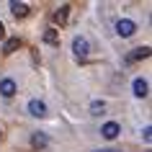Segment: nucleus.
Instances as JSON below:
<instances>
[{
    "instance_id": "1",
    "label": "nucleus",
    "mask_w": 152,
    "mask_h": 152,
    "mask_svg": "<svg viewBox=\"0 0 152 152\" xmlns=\"http://www.w3.org/2000/svg\"><path fill=\"white\" fill-rule=\"evenodd\" d=\"M72 49H75V57H80V59H85L90 52V44L85 36H75V41H72Z\"/></svg>"
},
{
    "instance_id": "2",
    "label": "nucleus",
    "mask_w": 152,
    "mask_h": 152,
    "mask_svg": "<svg viewBox=\"0 0 152 152\" xmlns=\"http://www.w3.org/2000/svg\"><path fill=\"white\" fill-rule=\"evenodd\" d=\"M134 31H137V23L129 21V18H121L119 23H116V34L124 36V39H126V36H134Z\"/></svg>"
},
{
    "instance_id": "3",
    "label": "nucleus",
    "mask_w": 152,
    "mask_h": 152,
    "mask_svg": "<svg viewBox=\"0 0 152 152\" xmlns=\"http://www.w3.org/2000/svg\"><path fill=\"white\" fill-rule=\"evenodd\" d=\"M0 96H5V98L16 96V80H10V77H3V80H0Z\"/></svg>"
},
{
    "instance_id": "4",
    "label": "nucleus",
    "mask_w": 152,
    "mask_h": 152,
    "mask_svg": "<svg viewBox=\"0 0 152 152\" xmlns=\"http://www.w3.org/2000/svg\"><path fill=\"white\" fill-rule=\"evenodd\" d=\"M121 132V126L116 124V121H108V124H103V129H101V134L106 137V139H116Z\"/></svg>"
},
{
    "instance_id": "5",
    "label": "nucleus",
    "mask_w": 152,
    "mask_h": 152,
    "mask_svg": "<svg viewBox=\"0 0 152 152\" xmlns=\"http://www.w3.org/2000/svg\"><path fill=\"white\" fill-rule=\"evenodd\" d=\"M67 13H70V5H59V8L52 13V21H54L57 26H64L67 23Z\"/></svg>"
},
{
    "instance_id": "6",
    "label": "nucleus",
    "mask_w": 152,
    "mask_h": 152,
    "mask_svg": "<svg viewBox=\"0 0 152 152\" xmlns=\"http://www.w3.org/2000/svg\"><path fill=\"white\" fill-rule=\"evenodd\" d=\"M147 93H150V83L144 80V77H137V80H134V96L137 98H144Z\"/></svg>"
},
{
    "instance_id": "7",
    "label": "nucleus",
    "mask_w": 152,
    "mask_h": 152,
    "mask_svg": "<svg viewBox=\"0 0 152 152\" xmlns=\"http://www.w3.org/2000/svg\"><path fill=\"white\" fill-rule=\"evenodd\" d=\"M10 13L16 18H26L28 16V5L26 3H10Z\"/></svg>"
},
{
    "instance_id": "8",
    "label": "nucleus",
    "mask_w": 152,
    "mask_h": 152,
    "mask_svg": "<svg viewBox=\"0 0 152 152\" xmlns=\"http://www.w3.org/2000/svg\"><path fill=\"white\" fill-rule=\"evenodd\" d=\"M18 47H21V39H18V36H10V39H5V44H3V52H5V54H13Z\"/></svg>"
},
{
    "instance_id": "9",
    "label": "nucleus",
    "mask_w": 152,
    "mask_h": 152,
    "mask_svg": "<svg viewBox=\"0 0 152 152\" xmlns=\"http://www.w3.org/2000/svg\"><path fill=\"white\" fill-rule=\"evenodd\" d=\"M28 113H31V116H44V113H47V106L41 103V101H31V103H28Z\"/></svg>"
},
{
    "instance_id": "10",
    "label": "nucleus",
    "mask_w": 152,
    "mask_h": 152,
    "mask_svg": "<svg viewBox=\"0 0 152 152\" xmlns=\"http://www.w3.org/2000/svg\"><path fill=\"white\" fill-rule=\"evenodd\" d=\"M144 57H150V47H139L137 52H132V54L126 57V62H134V59H144Z\"/></svg>"
},
{
    "instance_id": "11",
    "label": "nucleus",
    "mask_w": 152,
    "mask_h": 152,
    "mask_svg": "<svg viewBox=\"0 0 152 152\" xmlns=\"http://www.w3.org/2000/svg\"><path fill=\"white\" fill-rule=\"evenodd\" d=\"M31 144L36 147V150H44V147H47V137L39 132V134H34V137H31Z\"/></svg>"
},
{
    "instance_id": "12",
    "label": "nucleus",
    "mask_w": 152,
    "mask_h": 152,
    "mask_svg": "<svg viewBox=\"0 0 152 152\" xmlns=\"http://www.w3.org/2000/svg\"><path fill=\"white\" fill-rule=\"evenodd\" d=\"M44 41H47V44H59V34H57L54 28H47V31H44Z\"/></svg>"
},
{
    "instance_id": "13",
    "label": "nucleus",
    "mask_w": 152,
    "mask_h": 152,
    "mask_svg": "<svg viewBox=\"0 0 152 152\" xmlns=\"http://www.w3.org/2000/svg\"><path fill=\"white\" fill-rule=\"evenodd\" d=\"M90 113H93V116H101V113H106V103H103V101H96V103L90 106Z\"/></svg>"
},
{
    "instance_id": "14",
    "label": "nucleus",
    "mask_w": 152,
    "mask_h": 152,
    "mask_svg": "<svg viewBox=\"0 0 152 152\" xmlns=\"http://www.w3.org/2000/svg\"><path fill=\"white\" fill-rule=\"evenodd\" d=\"M150 132H152L150 126H144V142H150V139H152V134H150Z\"/></svg>"
},
{
    "instance_id": "15",
    "label": "nucleus",
    "mask_w": 152,
    "mask_h": 152,
    "mask_svg": "<svg viewBox=\"0 0 152 152\" xmlns=\"http://www.w3.org/2000/svg\"><path fill=\"white\" fill-rule=\"evenodd\" d=\"M3 36H5V26L0 23V39H3Z\"/></svg>"
},
{
    "instance_id": "16",
    "label": "nucleus",
    "mask_w": 152,
    "mask_h": 152,
    "mask_svg": "<svg viewBox=\"0 0 152 152\" xmlns=\"http://www.w3.org/2000/svg\"><path fill=\"white\" fill-rule=\"evenodd\" d=\"M98 152H116V150H98Z\"/></svg>"
},
{
    "instance_id": "17",
    "label": "nucleus",
    "mask_w": 152,
    "mask_h": 152,
    "mask_svg": "<svg viewBox=\"0 0 152 152\" xmlns=\"http://www.w3.org/2000/svg\"><path fill=\"white\" fill-rule=\"evenodd\" d=\"M0 137H3V129H0Z\"/></svg>"
}]
</instances>
